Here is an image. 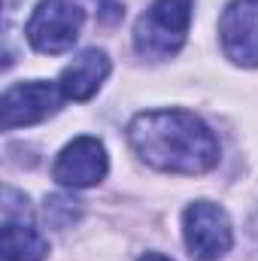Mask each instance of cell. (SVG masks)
Returning a JSON list of instances; mask_svg holds the SVG:
<instances>
[{
    "mask_svg": "<svg viewBox=\"0 0 258 261\" xmlns=\"http://www.w3.org/2000/svg\"><path fill=\"white\" fill-rule=\"evenodd\" d=\"M131 149L161 173L197 176L219 164V140L189 110L140 113L128 125Z\"/></svg>",
    "mask_w": 258,
    "mask_h": 261,
    "instance_id": "obj_1",
    "label": "cell"
},
{
    "mask_svg": "<svg viewBox=\"0 0 258 261\" xmlns=\"http://www.w3.org/2000/svg\"><path fill=\"white\" fill-rule=\"evenodd\" d=\"M194 0H155L134 24V49L143 58H173L189 37Z\"/></svg>",
    "mask_w": 258,
    "mask_h": 261,
    "instance_id": "obj_2",
    "label": "cell"
},
{
    "mask_svg": "<svg viewBox=\"0 0 258 261\" xmlns=\"http://www.w3.org/2000/svg\"><path fill=\"white\" fill-rule=\"evenodd\" d=\"M82 24H85V12L73 0H40L24 24V34L37 52L61 55L73 49Z\"/></svg>",
    "mask_w": 258,
    "mask_h": 261,
    "instance_id": "obj_3",
    "label": "cell"
},
{
    "mask_svg": "<svg viewBox=\"0 0 258 261\" xmlns=\"http://www.w3.org/2000/svg\"><path fill=\"white\" fill-rule=\"evenodd\" d=\"M183 237L194 261H219L234 246L228 213L213 200H194L183 213Z\"/></svg>",
    "mask_w": 258,
    "mask_h": 261,
    "instance_id": "obj_4",
    "label": "cell"
},
{
    "mask_svg": "<svg viewBox=\"0 0 258 261\" xmlns=\"http://www.w3.org/2000/svg\"><path fill=\"white\" fill-rule=\"evenodd\" d=\"M64 91L58 82H46V79H34V82H18L12 88L3 91L0 100V125L3 130L28 128V125H40L49 116H55L64 103Z\"/></svg>",
    "mask_w": 258,
    "mask_h": 261,
    "instance_id": "obj_5",
    "label": "cell"
},
{
    "mask_svg": "<svg viewBox=\"0 0 258 261\" xmlns=\"http://www.w3.org/2000/svg\"><path fill=\"white\" fill-rule=\"evenodd\" d=\"M222 52L237 67H258V0H234L219 18Z\"/></svg>",
    "mask_w": 258,
    "mask_h": 261,
    "instance_id": "obj_6",
    "label": "cell"
},
{
    "mask_svg": "<svg viewBox=\"0 0 258 261\" xmlns=\"http://www.w3.org/2000/svg\"><path fill=\"white\" fill-rule=\"evenodd\" d=\"M107 170H110V158L104 143L97 137H76L55 158L52 176L64 189H91L107 176Z\"/></svg>",
    "mask_w": 258,
    "mask_h": 261,
    "instance_id": "obj_7",
    "label": "cell"
},
{
    "mask_svg": "<svg viewBox=\"0 0 258 261\" xmlns=\"http://www.w3.org/2000/svg\"><path fill=\"white\" fill-rule=\"evenodd\" d=\"M110 76V58L100 49H85L64 67L58 85L67 100H88L100 91V85Z\"/></svg>",
    "mask_w": 258,
    "mask_h": 261,
    "instance_id": "obj_8",
    "label": "cell"
},
{
    "mask_svg": "<svg viewBox=\"0 0 258 261\" xmlns=\"http://www.w3.org/2000/svg\"><path fill=\"white\" fill-rule=\"evenodd\" d=\"M49 240L18 219H3V261H46Z\"/></svg>",
    "mask_w": 258,
    "mask_h": 261,
    "instance_id": "obj_9",
    "label": "cell"
},
{
    "mask_svg": "<svg viewBox=\"0 0 258 261\" xmlns=\"http://www.w3.org/2000/svg\"><path fill=\"white\" fill-rule=\"evenodd\" d=\"M79 213H82V206H79V200H73V197H64V195L46 197V219H49L52 225H58V228L73 225V222L79 219Z\"/></svg>",
    "mask_w": 258,
    "mask_h": 261,
    "instance_id": "obj_10",
    "label": "cell"
},
{
    "mask_svg": "<svg viewBox=\"0 0 258 261\" xmlns=\"http://www.w3.org/2000/svg\"><path fill=\"white\" fill-rule=\"evenodd\" d=\"M137 261H170V258H164V255H158V252H146V255H140Z\"/></svg>",
    "mask_w": 258,
    "mask_h": 261,
    "instance_id": "obj_11",
    "label": "cell"
},
{
    "mask_svg": "<svg viewBox=\"0 0 258 261\" xmlns=\"http://www.w3.org/2000/svg\"><path fill=\"white\" fill-rule=\"evenodd\" d=\"M107 3H113V0H104V6H107Z\"/></svg>",
    "mask_w": 258,
    "mask_h": 261,
    "instance_id": "obj_12",
    "label": "cell"
}]
</instances>
